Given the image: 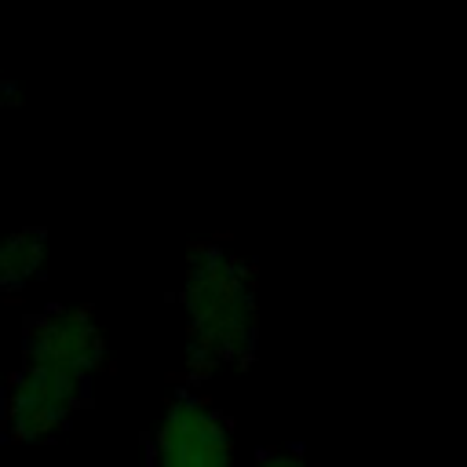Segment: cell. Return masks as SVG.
I'll return each mask as SVG.
<instances>
[{"label": "cell", "instance_id": "cell-1", "mask_svg": "<svg viewBox=\"0 0 467 467\" xmlns=\"http://www.w3.org/2000/svg\"><path fill=\"white\" fill-rule=\"evenodd\" d=\"M186 358L193 372L244 368L255 358V270L223 244H193L182 281Z\"/></svg>", "mask_w": 467, "mask_h": 467}, {"label": "cell", "instance_id": "cell-2", "mask_svg": "<svg viewBox=\"0 0 467 467\" xmlns=\"http://www.w3.org/2000/svg\"><path fill=\"white\" fill-rule=\"evenodd\" d=\"M106 358L102 332L84 306H51L26 321L22 365L91 383Z\"/></svg>", "mask_w": 467, "mask_h": 467}, {"label": "cell", "instance_id": "cell-3", "mask_svg": "<svg viewBox=\"0 0 467 467\" xmlns=\"http://www.w3.org/2000/svg\"><path fill=\"white\" fill-rule=\"evenodd\" d=\"M157 467H234V438L223 412L201 394H175L153 438Z\"/></svg>", "mask_w": 467, "mask_h": 467}, {"label": "cell", "instance_id": "cell-4", "mask_svg": "<svg viewBox=\"0 0 467 467\" xmlns=\"http://www.w3.org/2000/svg\"><path fill=\"white\" fill-rule=\"evenodd\" d=\"M88 387L91 383L66 379V376H55V372H40V368L22 365L15 372V379H11V387H7V405H4L7 434L15 441H26V445L47 441L84 405Z\"/></svg>", "mask_w": 467, "mask_h": 467}, {"label": "cell", "instance_id": "cell-5", "mask_svg": "<svg viewBox=\"0 0 467 467\" xmlns=\"http://www.w3.org/2000/svg\"><path fill=\"white\" fill-rule=\"evenodd\" d=\"M44 255H47L44 230H15L0 237V288L18 292L29 281H36L44 274Z\"/></svg>", "mask_w": 467, "mask_h": 467}, {"label": "cell", "instance_id": "cell-6", "mask_svg": "<svg viewBox=\"0 0 467 467\" xmlns=\"http://www.w3.org/2000/svg\"><path fill=\"white\" fill-rule=\"evenodd\" d=\"M255 467H314V463L303 456V449H266L259 452Z\"/></svg>", "mask_w": 467, "mask_h": 467}, {"label": "cell", "instance_id": "cell-7", "mask_svg": "<svg viewBox=\"0 0 467 467\" xmlns=\"http://www.w3.org/2000/svg\"><path fill=\"white\" fill-rule=\"evenodd\" d=\"M15 99V91H11V84L7 80H0V102H11Z\"/></svg>", "mask_w": 467, "mask_h": 467}]
</instances>
